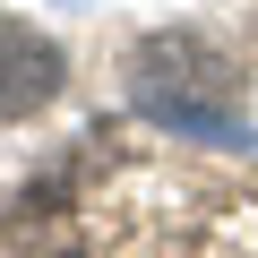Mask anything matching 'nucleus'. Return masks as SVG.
Wrapping results in <instances>:
<instances>
[{
    "instance_id": "nucleus-2",
    "label": "nucleus",
    "mask_w": 258,
    "mask_h": 258,
    "mask_svg": "<svg viewBox=\"0 0 258 258\" xmlns=\"http://www.w3.org/2000/svg\"><path fill=\"white\" fill-rule=\"evenodd\" d=\"M60 86H69L60 43H52L35 18H9V9H0V129H18V120L52 112Z\"/></svg>"
},
{
    "instance_id": "nucleus-1",
    "label": "nucleus",
    "mask_w": 258,
    "mask_h": 258,
    "mask_svg": "<svg viewBox=\"0 0 258 258\" xmlns=\"http://www.w3.org/2000/svg\"><path fill=\"white\" fill-rule=\"evenodd\" d=\"M0 258H258V172L86 129L0 198Z\"/></svg>"
}]
</instances>
